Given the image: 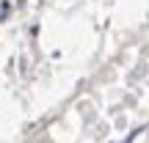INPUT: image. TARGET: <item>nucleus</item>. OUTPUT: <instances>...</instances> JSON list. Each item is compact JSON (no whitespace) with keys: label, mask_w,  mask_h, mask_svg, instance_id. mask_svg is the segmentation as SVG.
<instances>
[{"label":"nucleus","mask_w":149,"mask_h":143,"mask_svg":"<svg viewBox=\"0 0 149 143\" xmlns=\"http://www.w3.org/2000/svg\"><path fill=\"white\" fill-rule=\"evenodd\" d=\"M8 8H11V6H8V0H6V3H3V6H0V22H3V19H6V17H8Z\"/></svg>","instance_id":"f257e3e1"}]
</instances>
